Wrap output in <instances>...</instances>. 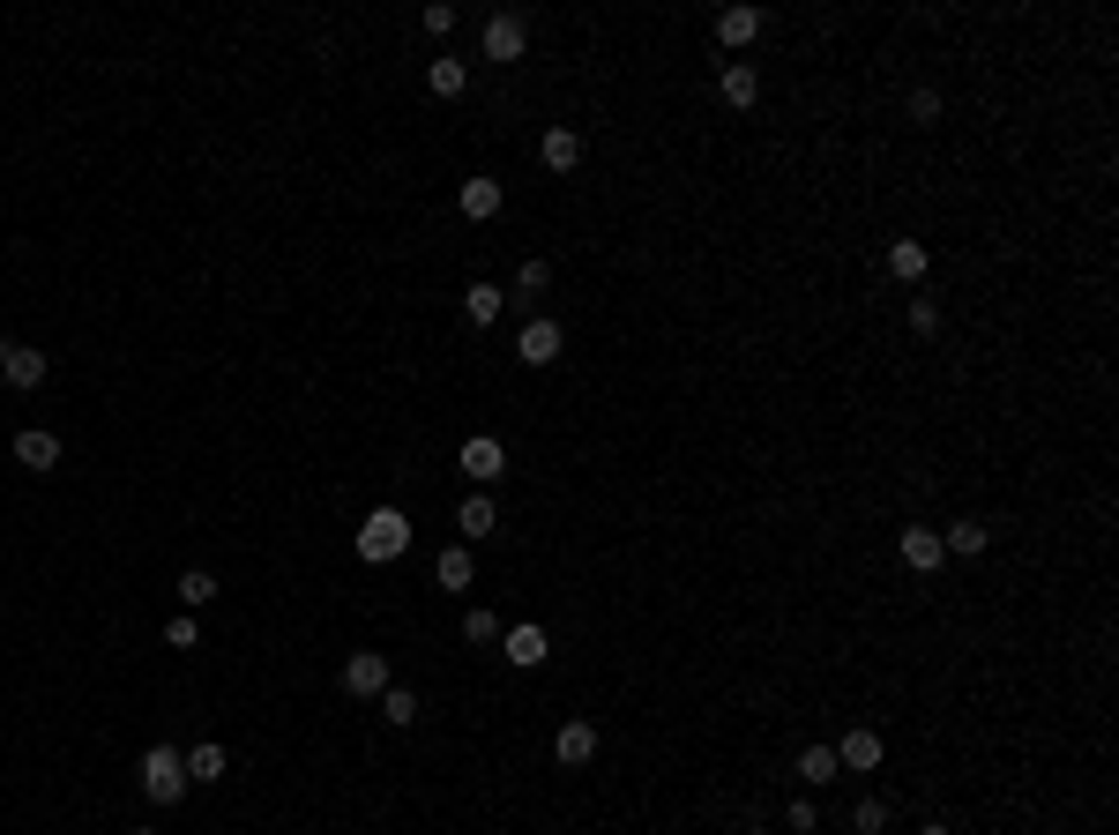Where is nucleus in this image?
I'll return each instance as SVG.
<instances>
[{
  "label": "nucleus",
  "mask_w": 1119,
  "mask_h": 835,
  "mask_svg": "<svg viewBox=\"0 0 1119 835\" xmlns=\"http://www.w3.org/2000/svg\"><path fill=\"white\" fill-rule=\"evenodd\" d=\"M179 790H187V762H179V746H149V754H143V798H149V806H179Z\"/></svg>",
  "instance_id": "nucleus-1"
},
{
  "label": "nucleus",
  "mask_w": 1119,
  "mask_h": 835,
  "mask_svg": "<svg viewBox=\"0 0 1119 835\" xmlns=\"http://www.w3.org/2000/svg\"><path fill=\"white\" fill-rule=\"evenodd\" d=\"M478 52H485V60H500V68H508V60H522V52H530V23H522L516 8H500L493 23L478 30Z\"/></svg>",
  "instance_id": "nucleus-2"
},
{
  "label": "nucleus",
  "mask_w": 1119,
  "mask_h": 835,
  "mask_svg": "<svg viewBox=\"0 0 1119 835\" xmlns=\"http://www.w3.org/2000/svg\"><path fill=\"white\" fill-rule=\"evenodd\" d=\"M403 544H411V522H403L396 508H381V515H366V530H359V560H396Z\"/></svg>",
  "instance_id": "nucleus-3"
},
{
  "label": "nucleus",
  "mask_w": 1119,
  "mask_h": 835,
  "mask_svg": "<svg viewBox=\"0 0 1119 835\" xmlns=\"http://www.w3.org/2000/svg\"><path fill=\"white\" fill-rule=\"evenodd\" d=\"M389 687H396V679H389V657H373V649L344 657V694H359V701H381Z\"/></svg>",
  "instance_id": "nucleus-4"
},
{
  "label": "nucleus",
  "mask_w": 1119,
  "mask_h": 835,
  "mask_svg": "<svg viewBox=\"0 0 1119 835\" xmlns=\"http://www.w3.org/2000/svg\"><path fill=\"white\" fill-rule=\"evenodd\" d=\"M560 344H568V336H560V321H552V314H538V321H522L516 358H522V366H552V358H560Z\"/></svg>",
  "instance_id": "nucleus-5"
},
{
  "label": "nucleus",
  "mask_w": 1119,
  "mask_h": 835,
  "mask_svg": "<svg viewBox=\"0 0 1119 835\" xmlns=\"http://www.w3.org/2000/svg\"><path fill=\"white\" fill-rule=\"evenodd\" d=\"M881 754H889V746H881V731H873V724H858V731H844V738H836V768H851V776L881 768Z\"/></svg>",
  "instance_id": "nucleus-6"
},
{
  "label": "nucleus",
  "mask_w": 1119,
  "mask_h": 835,
  "mask_svg": "<svg viewBox=\"0 0 1119 835\" xmlns=\"http://www.w3.org/2000/svg\"><path fill=\"white\" fill-rule=\"evenodd\" d=\"M0 381H8V389H38V381H46V351L38 344H0Z\"/></svg>",
  "instance_id": "nucleus-7"
},
{
  "label": "nucleus",
  "mask_w": 1119,
  "mask_h": 835,
  "mask_svg": "<svg viewBox=\"0 0 1119 835\" xmlns=\"http://www.w3.org/2000/svg\"><path fill=\"white\" fill-rule=\"evenodd\" d=\"M500 470H508V448L493 433H471L463 441V478H478V492H485V478H500Z\"/></svg>",
  "instance_id": "nucleus-8"
},
{
  "label": "nucleus",
  "mask_w": 1119,
  "mask_h": 835,
  "mask_svg": "<svg viewBox=\"0 0 1119 835\" xmlns=\"http://www.w3.org/2000/svg\"><path fill=\"white\" fill-rule=\"evenodd\" d=\"M895 552H903V567H919V574H933V567L948 560V552H941V530H925V522H911V530L895 538Z\"/></svg>",
  "instance_id": "nucleus-9"
},
{
  "label": "nucleus",
  "mask_w": 1119,
  "mask_h": 835,
  "mask_svg": "<svg viewBox=\"0 0 1119 835\" xmlns=\"http://www.w3.org/2000/svg\"><path fill=\"white\" fill-rule=\"evenodd\" d=\"M500 649H508V664H516V671H538V664L552 657L546 627H508V635H500Z\"/></svg>",
  "instance_id": "nucleus-10"
},
{
  "label": "nucleus",
  "mask_w": 1119,
  "mask_h": 835,
  "mask_svg": "<svg viewBox=\"0 0 1119 835\" xmlns=\"http://www.w3.org/2000/svg\"><path fill=\"white\" fill-rule=\"evenodd\" d=\"M717 98L732 105V112H746V105L762 98V75L746 68V60H724V68H717Z\"/></svg>",
  "instance_id": "nucleus-11"
},
{
  "label": "nucleus",
  "mask_w": 1119,
  "mask_h": 835,
  "mask_svg": "<svg viewBox=\"0 0 1119 835\" xmlns=\"http://www.w3.org/2000/svg\"><path fill=\"white\" fill-rule=\"evenodd\" d=\"M538 157H546V173H575V165H582V135H575V127H546V135H538Z\"/></svg>",
  "instance_id": "nucleus-12"
},
{
  "label": "nucleus",
  "mask_w": 1119,
  "mask_h": 835,
  "mask_svg": "<svg viewBox=\"0 0 1119 835\" xmlns=\"http://www.w3.org/2000/svg\"><path fill=\"white\" fill-rule=\"evenodd\" d=\"M455 530H463V538H493V530H500L493 492H463V508H455Z\"/></svg>",
  "instance_id": "nucleus-13"
},
{
  "label": "nucleus",
  "mask_w": 1119,
  "mask_h": 835,
  "mask_svg": "<svg viewBox=\"0 0 1119 835\" xmlns=\"http://www.w3.org/2000/svg\"><path fill=\"white\" fill-rule=\"evenodd\" d=\"M925 269H933L925 239H889V276H895V284H919Z\"/></svg>",
  "instance_id": "nucleus-14"
},
{
  "label": "nucleus",
  "mask_w": 1119,
  "mask_h": 835,
  "mask_svg": "<svg viewBox=\"0 0 1119 835\" xmlns=\"http://www.w3.org/2000/svg\"><path fill=\"white\" fill-rule=\"evenodd\" d=\"M16 463H23V470H52V463H60V433H46V425L16 433Z\"/></svg>",
  "instance_id": "nucleus-15"
},
{
  "label": "nucleus",
  "mask_w": 1119,
  "mask_h": 835,
  "mask_svg": "<svg viewBox=\"0 0 1119 835\" xmlns=\"http://www.w3.org/2000/svg\"><path fill=\"white\" fill-rule=\"evenodd\" d=\"M552 754H560L568 768H582V762L597 754V724H582V716H575V724H560V738H552Z\"/></svg>",
  "instance_id": "nucleus-16"
},
{
  "label": "nucleus",
  "mask_w": 1119,
  "mask_h": 835,
  "mask_svg": "<svg viewBox=\"0 0 1119 835\" xmlns=\"http://www.w3.org/2000/svg\"><path fill=\"white\" fill-rule=\"evenodd\" d=\"M455 202H463V217L485 224V217H500V202H508V195H500V179L478 173V179H463V195H455Z\"/></svg>",
  "instance_id": "nucleus-17"
},
{
  "label": "nucleus",
  "mask_w": 1119,
  "mask_h": 835,
  "mask_svg": "<svg viewBox=\"0 0 1119 835\" xmlns=\"http://www.w3.org/2000/svg\"><path fill=\"white\" fill-rule=\"evenodd\" d=\"M471 574H478L471 544H448L441 560H433V582H441V590H471Z\"/></svg>",
  "instance_id": "nucleus-18"
},
{
  "label": "nucleus",
  "mask_w": 1119,
  "mask_h": 835,
  "mask_svg": "<svg viewBox=\"0 0 1119 835\" xmlns=\"http://www.w3.org/2000/svg\"><path fill=\"white\" fill-rule=\"evenodd\" d=\"M224 768H232V754H224L217 738H202L195 754H187V784H224Z\"/></svg>",
  "instance_id": "nucleus-19"
},
{
  "label": "nucleus",
  "mask_w": 1119,
  "mask_h": 835,
  "mask_svg": "<svg viewBox=\"0 0 1119 835\" xmlns=\"http://www.w3.org/2000/svg\"><path fill=\"white\" fill-rule=\"evenodd\" d=\"M836 776H844V768H836V746H806V754H798V784L806 790L836 784Z\"/></svg>",
  "instance_id": "nucleus-20"
},
{
  "label": "nucleus",
  "mask_w": 1119,
  "mask_h": 835,
  "mask_svg": "<svg viewBox=\"0 0 1119 835\" xmlns=\"http://www.w3.org/2000/svg\"><path fill=\"white\" fill-rule=\"evenodd\" d=\"M500 306H508V292H500V284H471V292H463V314H471V328H493Z\"/></svg>",
  "instance_id": "nucleus-21"
},
{
  "label": "nucleus",
  "mask_w": 1119,
  "mask_h": 835,
  "mask_svg": "<svg viewBox=\"0 0 1119 835\" xmlns=\"http://www.w3.org/2000/svg\"><path fill=\"white\" fill-rule=\"evenodd\" d=\"M985 544H993V538H985V522H955V530H941V552H955V560H978Z\"/></svg>",
  "instance_id": "nucleus-22"
},
{
  "label": "nucleus",
  "mask_w": 1119,
  "mask_h": 835,
  "mask_svg": "<svg viewBox=\"0 0 1119 835\" xmlns=\"http://www.w3.org/2000/svg\"><path fill=\"white\" fill-rule=\"evenodd\" d=\"M463 82H471L463 60H433V68H425V90H433V98H463Z\"/></svg>",
  "instance_id": "nucleus-23"
},
{
  "label": "nucleus",
  "mask_w": 1119,
  "mask_h": 835,
  "mask_svg": "<svg viewBox=\"0 0 1119 835\" xmlns=\"http://www.w3.org/2000/svg\"><path fill=\"white\" fill-rule=\"evenodd\" d=\"M209 597H217V574H209V567H187V574H179V612H202Z\"/></svg>",
  "instance_id": "nucleus-24"
},
{
  "label": "nucleus",
  "mask_w": 1119,
  "mask_h": 835,
  "mask_svg": "<svg viewBox=\"0 0 1119 835\" xmlns=\"http://www.w3.org/2000/svg\"><path fill=\"white\" fill-rule=\"evenodd\" d=\"M381 724L411 731V724H419V694H411V687H389V694H381Z\"/></svg>",
  "instance_id": "nucleus-25"
},
{
  "label": "nucleus",
  "mask_w": 1119,
  "mask_h": 835,
  "mask_svg": "<svg viewBox=\"0 0 1119 835\" xmlns=\"http://www.w3.org/2000/svg\"><path fill=\"white\" fill-rule=\"evenodd\" d=\"M754 30H762V16H754V8H724V16H717V46H746Z\"/></svg>",
  "instance_id": "nucleus-26"
},
{
  "label": "nucleus",
  "mask_w": 1119,
  "mask_h": 835,
  "mask_svg": "<svg viewBox=\"0 0 1119 835\" xmlns=\"http://www.w3.org/2000/svg\"><path fill=\"white\" fill-rule=\"evenodd\" d=\"M500 635H508V627H500L485 605H471V612H463V641H478V649H485V641H500Z\"/></svg>",
  "instance_id": "nucleus-27"
},
{
  "label": "nucleus",
  "mask_w": 1119,
  "mask_h": 835,
  "mask_svg": "<svg viewBox=\"0 0 1119 835\" xmlns=\"http://www.w3.org/2000/svg\"><path fill=\"white\" fill-rule=\"evenodd\" d=\"M881 828H889V806H881V798H858V806H851V835H881Z\"/></svg>",
  "instance_id": "nucleus-28"
},
{
  "label": "nucleus",
  "mask_w": 1119,
  "mask_h": 835,
  "mask_svg": "<svg viewBox=\"0 0 1119 835\" xmlns=\"http://www.w3.org/2000/svg\"><path fill=\"white\" fill-rule=\"evenodd\" d=\"M546 284H552V262H538V254H530V262L516 269V292H522V298H538Z\"/></svg>",
  "instance_id": "nucleus-29"
},
{
  "label": "nucleus",
  "mask_w": 1119,
  "mask_h": 835,
  "mask_svg": "<svg viewBox=\"0 0 1119 835\" xmlns=\"http://www.w3.org/2000/svg\"><path fill=\"white\" fill-rule=\"evenodd\" d=\"M903 112H911V127H933V120H941V90H911Z\"/></svg>",
  "instance_id": "nucleus-30"
},
{
  "label": "nucleus",
  "mask_w": 1119,
  "mask_h": 835,
  "mask_svg": "<svg viewBox=\"0 0 1119 835\" xmlns=\"http://www.w3.org/2000/svg\"><path fill=\"white\" fill-rule=\"evenodd\" d=\"M784 828H792V835H814V828H821L814 798H792V806H784Z\"/></svg>",
  "instance_id": "nucleus-31"
},
{
  "label": "nucleus",
  "mask_w": 1119,
  "mask_h": 835,
  "mask_svg": "<svg viewBox=\"0 0 1119 835\" xmlns=\"http://www.w3.org/2000/svg\"><path fill=\"white\" fill-rule=\"evenodd\" d=\"M165 641H173V649H195V641H202L195 612H173V619H165Z\"/></svg>",
  "instance_id": "nucleus-32"
},
{
  "label": "nucleus",
  "mask_w": 1119,
  "mask_h": 835,
  "mask_svg": "<svg viewBox=\"0 0 1119 835\" xmlns=\"http://www.w3.org/2000/svg\"><path fill=\"white\" fill-rule=\"evenodd\" d=\"M911 328L933 336V328H941V306H933V298H911Z\"/></svg>",
  "instance_id": "nucleus-33"
},
{
  "label": "nucleus",
  "mask_w": 1119,
  "mask_h": 835,
  "mask_svg": "<svg viewBox=\"0 0 1119 835\" xmlns=\"http://www.w3.org/2000/svg\"><path fill=\"white\" fill-rule=\"evenodd\" d=\"M419 23L441 38V30H455V8H448V0H433V8H419Z\"/></svg>",
  "instance_id": "nucleus-34"
},
{
  "label": "nucleus",
  "mask_w": 1119,
  "mask_h": 835,
  "mask_svg": "<svg viewBox=\"0 0 1119 835\" xmlns=\"http://www.w3.org/2000/svg\"><path fill=\"white\" fill-rule=\"evenodd\" d=\"M919 835H955V828H948V821H925V828Z\"/></svg>",
  "instance_id": "nucleus-35"
},
{
  "label": "nucleus",
  "mask_w": 1119,
  "mask_h": 835,
  "mask_svg": "<svg viewBox=\"0 0 1119 835\" xmlns=\"http://www.w3.org/2000/svg\"><path fill=\"white\" fill-rule=\"evenodd\" d=\"M746 835H776V828H746Z\"/></svg>",
  "instance_id": "nucleus-36"
},
{
  "label": "nucleus",
  "mask_w": 1119,
  "mask_h": 835,
  "mask_svg": "<svg viewBox=\"0 0 1119 835\" xmlns=\"http://www.w3.org/2000/svg\"><path fill=\"white\" fill-rule=\"evenodd\" d=\"M135 835H157V828H135Z\"/></svg>",
  "instance_id": "nucleus-37"
}]
</instances>
